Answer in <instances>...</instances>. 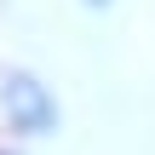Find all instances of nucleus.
I'll list each match as a JSON object with an SVG mask.
<instances>
[{"label": "nucleus", "instance_id": "nucleus-2", "mask_svg": "<svg viewBox=\"0 0 155 155\" xmlns=\"http://www.w3.org/2000/svg\"><path fill=\"white\" fill-rule=\"evenodd\" d=\"M86 6H104V0H86Z\"/></svg>", "mask_w": 155, "mask_h": 155}, {"label": "nucleus", "instance_id": "nucleus-3", "mask_svg": "<svg viewBox=\"0 0 155 155\" xmlns=\"http://www.w3.org/2000/svg\"><path fill=\"white\" fill-rule=\"evenodd\" d=\"M0 155H6V150H0Z\"/></svg>", "mask_w": 155, "mask_h": 155}, {"label": "nucleus", "instance_id": "nucleus-1", "mask_svg": "<svg viewBox=\"0 0 155 155\" xmlns=\"http://www.w3.org/2000/svg\"><path fill=\"white\" fill-rule=\"evenodd\" d=\"M0 104H6V115H12V132H23V138L58 132V98H52V86H46L40 75L12 69L6 86H0Z\"/></svg>", "mask_w": 155, "mask_h": 155}]
</instances>
